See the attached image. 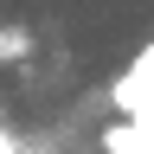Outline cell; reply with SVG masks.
<instances>
[{"label": "cell", "instance_id": "cell-1", "mask_svg": "<svg viewBox=\"0 0 154 154\" xmlns=\"http://www.w3.org/2000/svg\"><path fill=\"white\" fill-rule=\"evenodd\" d=\"M103 148H109V154H154V116L103 128Z\"/></svg>", "mask_w": 154, "mask_h": 154}, {"label": "cell", "instance_id": "cell-2", "mask_svg": "<svg viewBox=\"0 0 154 154\" xmlns=\"http://www.w3.org/2000/svg\"><path fill=\"white\" fill-rule=\"evenodd\" d=\"M26 51H32V32L7 19V26H0V64H13V58H26Z\"/></svg>", "mask_w": 154, "mask_h": 154}, {"label": "cell", "instance_id": "cell-3", "mask_svg": "<svg viewBox=\"0 0 154 154\" xmlns=\"http://www.w3.org/2000/svg\"><path fill=\"white\" fill-rule=\"evenodd\" d=\"M0 154H19V148H13V141H7V135H0Z\"/></svg>", "mask_w": 154, "mask_h": 154}]
</instances>
